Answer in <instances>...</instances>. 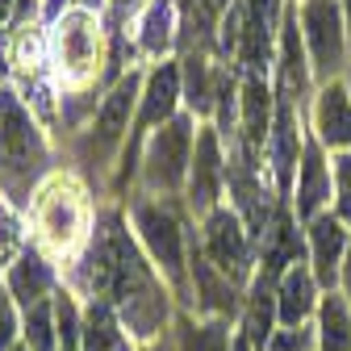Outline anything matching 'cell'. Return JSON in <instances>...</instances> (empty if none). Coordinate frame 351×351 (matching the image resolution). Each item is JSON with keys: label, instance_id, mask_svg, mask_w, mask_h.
<instances>
[{"label": "cell", "instance_id": "9", "mask_svg": "<svg viewBox=\"0 0 351 351\" xmlns=\"http://www.w3.org/2000/svg\"><path fill=\"white\" fill-rule=\"evenodd\" d=\"M113 34H121V42H125L130 67H151V63L176 59L180 55V38H184L180 0H143L134 17Z\"/></svg>", "mask_w": 351, "mask_h": 351}, {"label": "cell", "instance_id": "17", "mask_svg": "<svg viewBox=\"0 0 351 351\" xmlns=\"http://www.w3.org/2000/svg\"><path fill=\"white\" fill-rule=\"evenodd\" d=\"M80 351H138V343L130 339L113 305L97 297L80 305Z\"/></svg>", "mask_w": 351, "mask_h": 351}, {"label": "cell", "instance_id": "4", "mask_svg": "<svg viewBox=\"0 0 351 351\" xmlns=\"http://www.w3.org/2000/svg\"><path fill=\"white\" fill-rule=\"evenodd\" d=\"M59 167H63L59 138L21 101L17 88L9 80H0V197L17 213H25L34 193Z\"/></svg>", "mask_w": 351, "mask_h": 351}, {"label": "cell", "instance_id": "19", "mask_svg": "<svg viewBox=\"0 0 351 351\" xmlns=\"http://www.w3.org/2000/svg\"><path fill=\"white\" fill-rule=\"evenodd\" d=\"M314 351H351V301L343 293H326L314 318Z\"/></svg>", "mask_w": 351, "mask_h": 351}, {"label": "cell", "instance_id": "23", "mask_svg": "<svg viewBox=\"0 0 351 351\" xmlns=\"http://www.w3.org/2000/svg\"><path fill=\"white\" fill-rule=\"evenodd\" d=\"M314 343H318L314 322H310V326H280V330L268 339V347H263V351H314Z\"/></svg>", "mask_w": 351, "mask_h": 351}, {"label": "cell", "instance_id": "11", "mask_svg": "<svg viewBox=\"0 0 351 351\" xmlns=\"http://www.w3.org/2000/svg\"><path fill=\"white\" fill-rule=\"evenodd\" d=\"M335 201V171H330V151L310 134L301 147V163H297V184H293V213L301 226H310L314 217L330 213Z\"/></svg>", "mask_w": 351, "mask_h": 351}, {"label": "cell", "instance_id": "20", "mask_svg": "<svg viewBox=\"0 0 351 351\" xmlns=\"http://www.w3.org/2000/svg\"><path fill=\"white\" fill-rule=\"evenodd\" d=\"M21 347L25 351H59V314H55V301H42V305H34L29 314H21Z\"/></svg>", "mask_w": 351, "mask_h": 351}, {"label": "cell", "instance_id": "2", "mask_svg": "<svg viewBox=\"0 0 351 351\" xmlns=\"http://www.w3.org/2000/svg\"><path fill=\"white\" fill-rule=\"evenodd\" d=\"M109 17L84 5H67L55 21H47V67L59 101H101L121 80L105 63H113L109 51Z\"/></svg>", "mask_w": 351, "mask_h": 351}, {"label": "cell", "instance_id": "27", "mask_svg": "<svg viewBox=\"0 0 351 351\" xmlns=\"http://www.w3.org/2000/svg\"><path fill=\"white\" fill-rule=\"evenodd\" d=\"M234 351H255V347H251V343H247L243 335H234Z\"/></svg>", "mask_w": 351, "mask_h": 351}, {"label": "cell", "instance_id": "1", "mask_svg": "<svg viewBox=\"0 0 351 351\" xmlns=\"http://www.w3.org/2000/svg\"><path fill=\"white\" fill-rule=\"evenodd\" d=\"M143 84H147V67H130L101 97L97 113L84 121V130H75L67 143H59L63 167H71L101 201H113V180H117V167H121L125 147H130Z\"/></svg>", "mask_w": 351, "mask_h": 351}, {"label": "cell", "instance_id": "12", "mask_svg": "<svg viewBox=\"0 0 351 351\" xmlns=\"http://www.w3.org/2000/svg\"><path fill=\"white\" fill-rule=\"evenodd\" d=\"M347 239H351V226H343L335 213H322L305 226V263H310V272H314L322 293H339Z\"/></svg>", "mask_w": 351, "mask_h": 351}, {"label": "cell", "instance_id": "21", "mask_svg": "<svg viewBox=\"0 0 351 351\" xmlns=\"http://www.w3.org/2000/svg\"><path fill=\"white\" fill-rule=\"evenodd\" d=\"M330 171H335V201H330V213L339 217L343 226H351V151L330 155Z\"/></svg>", "mask_w": 351, "mask_h": 351}, {"label": "cell", "instance_id": "7", "mask_svg": "<svg viewBox=\"0 0 351 351\" xmlns=\"http://www.w3.org/2000/svg\"><path fill=\"white\" fill-rule=\"evenodd\" d=\"M297 21H301V42L310 55L314 84L343 80L351 67V47H347V21H343V0H297Z\"/></svg>", "mask_w": 351, "mask_h": 351}, {"label": "cell", "instance_id": "13", "mask_svg": "<svg viewBox=\"0 0 351 351\" xmlns=\"http://www.w3.org/2000/svg\"><path fill=\"white\" fill-rule=\"evenodd\" d=\"M0 285L9 289V297H13V305H17L21 314H29L34 305L55 301V293L63 289V276H59V268H55L47 255H38L34 247H25V251L9 263V268H5Z\"/></svg>", "mask_w": 351, "mask_h": 351}, {"label": "cell", "instance_id": "5", "mask_svg": "<svg viewBox=\"0 0 351 351\" xmlns=\"http://www.w3.org/2000/svg\"><path fill=\"white\" fill-rule=\"evenodd\" d=\"M125 222L134 230L143 255L151 268L163 276V285L176 297V310L193 314V276H189V243H193V217L184 213V201H163V197H143L130 193L121 201Z\"/></svg>", "mask_w": 351, "mask_h": 351}, {"label": "cell", "instance_id": "8", "mask_svg": "<svg viewBox=\"0 0 351 351\" xmlns=\"http://www.w3.org/2000/svg\"><path fill=\"white\" fill-rule=\"evenodd\" d=\"M197 247L201 255L213 263L226 280H234L239 289L251 285L255 268H259V251H255V239L247 230V222L234 213V205H217L213 213H205L197 222Z\"/></svg>", "mask_w": 351, "mask_h": 351}, {"label": "cell", "instance_id": "18", "mask_svg": "<svg viewBox=\"0 0 351 351\" xmlns=\"http://www.w3.org/2000/svg\"><path fill=\"white\" fill-rule=\"evenodd\" d=\"M239 322L230 318H197L189 310H176L171 318V343L176 351H234Z\"/></svg>", "mask_w": 351, "mask_h": 351}, {"label": "cell", "instance_id": "6", "mask_svg": "<svg viewBox=\"0 0 351 351\" xmlns=\"http://www.w3.org/2000/svg\"><path fill=\"white\" fill-rule=\"evenodd\" d=\"M197 117L180 113L176 121L159 125L155 134L138 151V171H134V189L143 197H163V201H180L189 184V167L197 151Z\"/></svg>", "mask_w": 351, "mask_h": 351}, {"label": "cell", "instance_id": "14", "mask_svg": "<svg viewBox=\"0 0 351 351\" xmlns=\"http://www.w3.org/2000/svg\"><path fill=\"white\" fill-rule=\"evenodd\" d=\"M305 125H310V134L330 155L351 151V93H347L343 80H330V84H322L318 93H314Z\"/></svg>", "mask_w": 351, "mask_h": 351}, {"label": "cell", "instance_id": "28", "mask_svg": "<svg viewBox=\"0 0 351 351\" xmlns=\"http://www.w3.org/2000/svg\"><path fill=\"white\" fill-rule=\"evenodd\" d=\"M343 84H347V93H351V67H347V71H343Z\"/></svg>", "mask_w": 351, "mask_h": 351}, {"label": "cell", "instance_id": "24", "mask_svg": "<svg viewBox=\"0 0 351 351\" xmlns=\"http://www.w3.org/2000/svg\"><path fill=\"white\" fill-rule=\"evenodd\" d=\"M339 293L351 301V239H347V255H343V280H339Z\"/></svg>", "mask_w": 351, "mask_h": 351}, {"label": "cell", "instance_id": "3", "mask_svg": "<svg viewBox=\"0 0 351 351\" xmlns=\"http://www.w3.org/2000/svg\"><path fill=\"white\" fill-rule=\"evenodd\" d=\"M101 197L88 189L71 167H59L47 184H42L25 209V239L38 255H47L59 276L88 251L97 234L101 217Z\"/></svg>", "mask_w": 351, "mask_h": 351}, {"label": "cell", "instance_id": "25", "mask_svg": "<svg viewBox=\"0 0 351 351\" xmlns=\"http://www.w3.org/2000/svg\"><path fill=\"white\" fill-rule=\"evenodd\" d=\"M138 351H176V343H171V330H167L163 339H155V343H147V347H138Z\"/></svg>", "mask_w": 351, "mask_h": 351}, {"label": "cell", "instance_id": "26", "mask_svg": "<svg viewBox=\"0 0 351 351\" xmlns=\"http://www.w3.org/2000/svg\"><path fill=\"white\" fill-rule=\"evenodd\" d=\"M343 21H347V47H351V0H343Z\"/></svg>", "mask_w": 351, "mask_h": 351}, {"label": "cell", "instance_id": "16", "mask_svg": "<svg viewBox=\"0 0 351 351\" xmlns=\"http://www.w3.org/2000/svg\"><path fill=\"white\" fill-rule=\"evenodd\" d=\"M276 330H280V322H276V276H268L263 268H255V276H251V285H247V297H243L239 335H243L255 351H263Z\"/></svg>", "mask_w": 351, "mask_h": 351}, {"label": "cell", "instance_id": "22", "mask_svg": "<svg viewBox=\"0 0 351 351\" xmlns=\"http://www.w3.org/2000/svg\"><path fill=\"white\" fill-rule=\"evenodd\" d=\"M21 347V310L13 305L9 289L0 285V351H17Z\"/></svg>", "mask_w": 351, "mask_h": 351}, {"label": "cell", "instance_id": "15", "mask_svg": "<svg viewBox=\"0 0 351 351\" xmlns=\"http://www.w3.org/2000/svg\"><path fill=\"white\" fill-rule=\"evenodd\" d=\"M322 289L310 272V263H293L285 268V276L276 280V322L280 326H310L318 318V305H322Z\"/></svg>", "mask_w": 351, "mask_h": 351}, {"label": "cell", "instance_id": "10", "mask_svg": "<svg viewBox=\"0 0 351 351\" xmlns=\"http://www.w3.org/2000/svg\"><path fill=\"white\" fill-rule=\"evenodd\" d=\"M180 201L193 222H201L217 205H226V147H222V134H217L213 121L197 125V151H193L189 184H184Z\"/></svg>", "mask_w": 351, "mask_h": 351}]
</instances>
